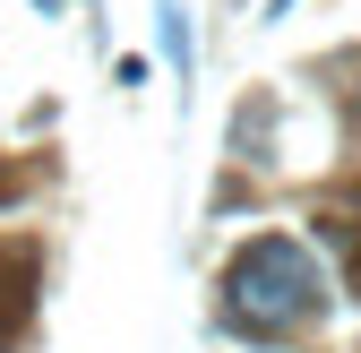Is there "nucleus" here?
<instances>
[{"label": "nucleus", "mask_w": 361, "mask_h": 353, "mask_svg": "<svg viewBox=\"0 0 361 353\" xmlns=\"http://www.w3.org/2000/svg\"><path fill=\"white\" fill-rule=\"evenodd\" d=\"M224 311H233V328H258V336L310 319L319 311V268H310V250L284 241V233L241 241L233 268H224Z\"/></svg>", "instance_id": "nucleus-1"}, {"label": "nucleus", "mask_w": 361, "mask_h": 353, "mask_svg": "<svg viewBox=\"0 0 361 353\" xmlns=\"http://www.w3.org/2000/svg\"><path fill=\"white\" fill-rule=\"evenodd\" d=\"M43 9H61V0H43Z\"/></svg>", "instance_id": "nucleus-2"}, {"label": "nucleus", "mask_w": 361, "mask_h": 353, "mask_svg": "<svg viewBox=\"0 0 361 353\" xmlns=\"http://www.w3.org/2000/svg\"><path fill=\"white\" fill-rule=\"evenodd\" d=\"M353 104H361V86H353Z\"/></svg>", "instance_id": "nucleus-3"}]
</instances>
